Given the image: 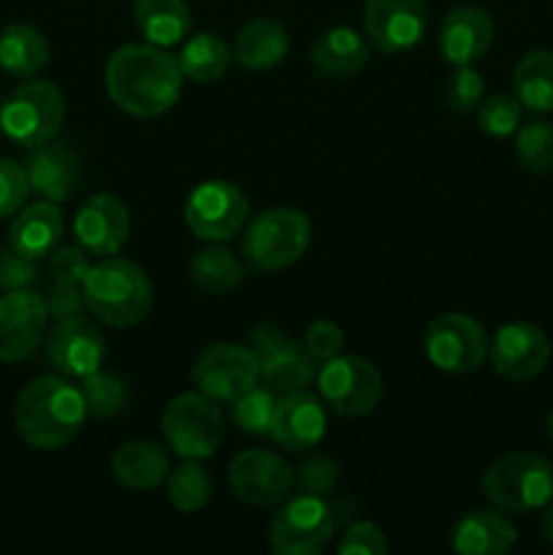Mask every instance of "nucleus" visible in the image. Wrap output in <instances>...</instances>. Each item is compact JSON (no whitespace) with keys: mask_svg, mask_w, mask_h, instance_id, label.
Here are the masks:
<instances>
[{"mask_svg":"<svg viewBox=\"0 0 553 555\" xmlns=\"http://www.w3.org/2000/svg\"><path fill=\"white\" fill-rule=\"evenodd\" d=\"M215 482L201 461H184L168 475V502L184 515L201 513L211 502Z\"/></svg>","mask_w":553,"mask_h":555,"instance_id":"33","label":"nucleus"},{"mask_svg":"<svg viewBox=\"0 0 553 555\" xmlns=\"http://www.w3.org/2000/svg\"><path fill=\"white\" fill-rule=\"evenodd\" d=\"M428 361L448 374H470L488 358V336L472 314L448 312L432 320L423 336Z\"/></svg>","mask_w":553,"mask_h":555,"instance_id":"12","label":"nucleus"},{"mask_svg":"<svg viewBox=\"0 0 553 555\" xmlns=\"http://www.w3.org/2000/svg\"><path fill=\"white\" fill-rule=\"evenodd\" d=\"M90 258H87L85 249L76 247H65V249H54L52 258H49V276H57V280H68V282H79L85 285V276L90 271Z\"/></svg>","mask_w":553,"mask_h":555,"instance_id":"45","label":"nucleus"},{"mask_svg":"<svg viewBox=\"0 0 553 555\" xmlns=\"http://www.w3.org/2000/svg\"><path fill=\"white\" fill-rule=\"evenodd\" d=\"M65 220L60 204L54 201H38V204L22 206L9 228V244H14L27 258H47L57 249L63 238Z\"/></svg>","mask_w":553,"mask_h":555,"instance_id":"22","label":"nucleus"},{"mask_svg":"<svg viewBox=\"0 0 553 555\" xmlns=\"http://www.w3.org/2000/svg\"><path fill=\"white\" fill-rule=\"evenodd\" d=\"M133 20L146 43L173 47L190 30V9L184 0H136Z\"/></svg>","mask_w":553,"mask_h":555,"instance_id":"29","label":"nucleus"},{"mask_svg":"<svg viewBox=\"0 0 553 555\" xmlns=\"http://www.w3.org/2000/svg\"><path fill=\"white\" fill-rule=\"evenodd\" d=\"M312 238V225L307 215L291 206H274L255 217L247 225L242 238L244 260L253 271L269 274V271L291 269L304 258Z\"/></svg>","mask_w":553,"mask_h":555,"instance_id":"4","label":"nucleus"},{"mask_svg":"<svg viewBox=\"0 0 553 555\" xmlns=\"http://www.w3.org/2000/svg\"><path fill=\"white\" fill-rule=\"evenodd\" d=\"M320 396L334 412L345 417H361L377 410L385 383L377 366L358 356H334L318 369Z\"/></svg>","mask_w":553,"mask_h":555,"instance_id":"8","label":"nucleus"},{"mask_svg":"<svg viewBox=\"0 0 553 555\" xmlns=\"http://www.w3.org/2000/svg\"><path fill=\"white\" fill-rule=\"evenodd\" d=\"M49 43L38 27L11 22L0 30V68L16 79H33L47 65Z\"/></svg>","mask_w":553,"mask_h":555,"instance_id":"27","label":"nucleus"},{"mask_svg":"<svg viewBox=\"0 0 553 555\" xmlns=\"http://www.w3.org/2000/svg\"><path fill=\"white\" fill-rule=\"evenodd\" d=\"M293 480L296 475L291 466L269 450H244L231 461V469H228L233 496L255 507L280 504L291 493Z\"/></svg>","mask_w":553,"mask_h":555,"instance_id":"16","label":"nucleus"},{"mask_svg":"<svg viewBox=\"0 0 553 555\" xmlns=\"http://www.w3.org/2000/svg\"><path fill=\"white\" fill-rule=\"evenodd\" d=\"M190 276L209 296H226V293L236 291L242 285L247 269L231 249L206 247L198 249L190 260Z\"/></svg>","mask_w":553,"mask_h":555,"instance_id":"32","label":"nucleus"},{"mask_svg":"<svg viewBox=\"0 0 553 555\" xmlns=\"http://www.w3.org/2000/svg\"><path fill=\"white\" fill-rule=\"evenodd\" d=\"M298 486L304 488V493H314V496H323L339 480V469H336L334 461L329 455H309L296 472Z\"/></svg>","mask_w":553,"mask_h":555,"instance_id":"42","label":"nucleus"},{"mask_svg":"<svg viewBox=\"0 0 553 555\" xmlns=\"http://www.w3.org/2000/svg\"><path fill=\"white\" fill-rule=\"evenodd\" d=\"M163 437L168 448L184 461H204L217 453L222 442V412L206 393H179L163 412Z\"/></svg>","mask_w":553,"mask_h":555,"instance_id":"7","label":"nucleus"},{"mask_svg":"<svg viewBox=\"0 0 553 555\" xmlns=\"http://www.w3.org/2000/svg\"><path fill=\"white\" fill-rule=\"evenodd\" d=\"M515 155L520 166L529 168L531 173H551L553 171V125L545 119H529L520 122L515 130Z\"/></svg>","mask_w":553,"mask_h":555,"instance_id":"34","label":"nucleus"},{"mask_svg":"<svg viewBox=\"0 0 553 555\" xmlns=\"http://www.w3.org/2000/svg\"><path fill=\"white\" fill-rule=\"evenodd\" d=\"M231 417L244 434L253 437H269L271 434V417L276 410V393L269 385H253L244 396L231 401Z\"/></svg>","mask_w":553,"mask_h":555,"instance_id":"35","label":"nucleus"},{"mask_svg":"<svg viewBox=\"0 0 553 555\" xmlns=\"http://www.w3.org/2000/svg\"><path fill=\"white\" fill-rule=\"evenodd\" d=\"M291 38L274 20H253L239 30L233 41V60L247 70H269L287 57Z\"/></svg>","mask_w":553,"mask_h":555,"instance_id":"26","label":"nucleus"},{"mask_svg":"<svg viewBox=\"0 0 553 555\" xmlns=\"http://www.w3.org/2000/svg\"><path fill=\"white\" fill-rule=\"evenodd\" d=\"M282 341H285V336H282L280 331L271 328V325H260V328L253 331V345L249 347L258 352V358H263L269 356L276 345H282Z\"/></svg>","mask_w":553,"mask_h":555,"instance_id":"46","label":"nucleus"},{"mask_svg":"<svg viewBox=\"0 0 553 555\" xmlns=\"http://www.w3.org/2000/svg\"><path fill=\"white\" fill-rule=\"evenodd\" d=\"M515 98L529 112H553V52L551 49H531L518 60L513 70Z\"/></svg>","mask_w":553,"mask_h":555,"instance_id":"30","label":"nucleus"},{"mask_svg":"<svg viewBox=\"0 0 553 555\" xmlns=\"http://www.w3.org/2000/svg\"><path fill=\"white\" fill-rule=\"evenodd\" d=\"M363 27L380 52H410L426 36L428 9L423 0H366Z\"/></svg>","mask_w":553,"mask_h":555,"instance_id":"14","label":"nucleus"},{"mask_svg":"<svg viewBox=\"0 0 553 555\" xmlns=\"http://www.w3.org/2000/svg\"><path fill=\"white\" fill-rule=\"evenodd\" d=\"M63 119L65 95L47 79H27L0 103V130L25 150L52 141Z\"/></svg>","mask_w":553,"mask_h":555,"instance_id":"6","label":"nucleus"},{"mask_svg":"<svg viewBox=\"0 0 553 555\" xmlns=\"http://www.w3.org/2000/svg\"><path fill=\"white\" fill-rule=\"evenodd\" d=\"M483 493L502 513H535L553 499V464L537 453H507L483 475Z\"/></svg>","mask_w":553,"mask_h":555,"instance_id":"5","label":"nucleus"},{"mask_svg":"<svg viewBox=\"0 0 553 555\" xmlns=\"http://www.w3.org/2000/svg\"><path fill=\"white\" fill-rule=\"evenodd\" d=\"M515 542H518L515 526L510 524L507 515L493 509L466 513L450 534V545L461 555H502L513 551Z\"/></svg>","mask_w":553,"mask_h":555,"instance_id":"23","label":"nucleus"},{"mask_svg":"<svg viewBox=\"0 0 553 555\" xmlns=\"http://www.w3.org/2000/svg\"><path fill=\"white\" fill-rule=\"evenodd\" d=\"M30 195V182H27L25 166L0 157V220L14 217L25 206Z\"/></svg>","mask_w":553,"mask_h":555,"instance_id":"40","label":"nucleus"},{"mask_svg":"<svg viewBox=\"0 0 553 555\" xmlns=\"http://www.w3.org/2000/svg\"><path fill=\"white\" fill-rule=\"evenodd\" d=\"M112 472L119 486L128 491H155L168 480V455L160 444L133 439L112 455Z\"/></svg>","mask_w":553,"mask_h":555,"instance_id":"24","label":"nucleus"},{"mask_svg":"<svg viewBox=\"0 0 553 555\" xmlns=\"http://www.w3.org/2000/svg\"><path fill=\"white\" fill-rule=\"evenodd\" d=\"M483 95H486V85H483V76L477 74L475 65H455V74L445 85V103L453 112L466 114L480 106Z\"/></svg>","mask_w":553,"mask_h":555,"instance_id":"38","label":"nucleus"},{"mask_svg":"<svg viewBox=\"0 0 553 555\" xmlns=\"http://www.w3.org/2000/svg\"><path fill=\"white\" fill-rule=\"evenodd\" d=\"M520 114H524V106H520L518 98L493 95L480 103L477 122H480L483 133L491 135V139H507L520 128Z\"/></svg>","mask_w":553,"mask_h":555,"instance_id":"37","label":"nucleus"},{"mask_svg":"<svg viewBox=\"0 0 553 555\" xmlns=\"http://www.w3.org/2000/svg\"><path fill=\"white\" fill-rule=\"evenodd\" d=\"M334 507L314 493H304L274 515L269 545L276 555H318L334 537Z\"/></svg>","mask_w":553,"mask_h":555,"instance_id":"9","label":"nucleus"},{"mask_svg":"<svg viewBox=\"0 0 553 555\" xmlns=\"http://www.w3.org/2000/svg\"><path fill=\"white\" fill-rule=\"evenodd\" d=\"M25 173L33 193L41 195L43 201L63 204L79 184L81 160L70 146L47 141L41 146H33L25 160Z\"/></svg>","mask_w":553,"mask_h":555,"instance_id":"21","label":"nucleus"},{"mask_svg":"<svg viewBox=\"0 0 553 555\" xmlns=\"http://www.w3.org/2000/svg\"><path fill=\"white\" fill-rule=\"evenodd\" d=\"M342 345H345V331L331 320H314L304 334V347L318 363L339 356Z\"/></svg>","mask_w":553,"mask_h":555,"instance_id":"43","label":"nucleus"},{"mask_svg":"<svg viewBox=\"0 0 553 555\" xmlns=\"http://www.w3.org/2000/svg\"><path fill=\"white\" fill-rule=\"evenodd\" d=\"M336 551L339 555H385L388 553V540H385L380 526L361 520V524L347 526Z\"/></svg>","mask_w":553,"mask_h":555,"instance_id":"41","label":"nucleus"},{"mask_svg":"<svg viewBox=\"0 0 553 555\" xmlns=\"http://www.w3.org/2000/svg\"><path fill=\"white\" fill-rule=\"evenodd\" d=\"M271 439L291 453L314 448L325 437V406L309 390H293L276 399L271 417Z\"/></svg>","mask_w":553,"mask_h":555,"instance_id":"19","label":"nucleus"},{"mask_svg":"<svg viewBox=\"0 0 553 555\" xmlns=\"http://www.w3.org/2000/svg\"><path fill=\"white\" fill-rule=\"evenodd\" d=\"M76 242L87 255L108 258L125 247L130 236L128 206L112 193H95L74 217Z\"/></svg>","mask_w":553,"mask_h":555,"instance_id":"18","label":"nucleus"},{"mask_svg":"<svg viewBox=\"0 0 553 555\" xmlns=\"http://www.w3.org/2000/svg\"><path fill=\"white\" fill-rule=\"evenodd\" d=\"M491 366L499 377L510 383H529L545 372L551 361V341L545 331L531 323H507L497 331L493 345L488 350Z\"/></svg>","mask_w":553,"mask_h":555,"instance_id":"17","label":"nucleus"},{"mask_svg":"<svg viewBox=\"0 0 553 555\" xmlns=\"http://www.w3.org/2000/svg\"><path fill=\"white\" fill-rule=\"evenodd\" d=\"M314 377H318V361L309 356L304 345H293L285 339L269 356L260 358V379L274 393H293V390L307 388Z\"/></svg>","mask_w":553,"mask_h":555,"instance_id":"28","label":"nucleus"},{"mask_svg":"<svg viewBox=\"0 0 553 555\" xmlns=\"http://www.w3.org/2000/svg\"><path fill=\"white\" fill-rule=\"evenodd\" d=\"M179 68H182L184 79L198 81V85H211L220 81L231 68L233 52L226 43V38L217 33H198L190 38L179 54Z\"/></svg>","mask_w":553,"mask_h":555,"instance_id":"31","label":"nucleus"},{"mask_svg":"<svg viewBox=\"0 0 553 555\" xmlns=\"http://www.w3.org/2000/svg\"><path fill=\"white\" fill-rule=\"evenodd\" d=\"M49 318L43 296L30 287L0 296V363L27 361L47 339Z\"/></svg>","mask_w":553,"mask_h":555,"instance_id":"13","label":"nucleus"},{"mask_svg":"<svg viewBox=\"0 0 553 555\" xmlns=\"http://www.w3.org/2000/svg\"><path fill=\"white\" fill-rule=\"evenodd\" d=\"M81 396L87 401V412L98 417H112L128 401V385L117 374L98 369V372L81 377Z\"/></svg>","mask_w":553,"mask_h":555,"instance_id":"36","label":"nucleus"},{"mask_svg":"<svg viewBox=\"0 0 553 555\" xmlns=\"http://www.w3.org/2000/svg\"><path fill=\"white\" fill-rule=\"evenodd\" d=\"M38 260L27 258L14 244H0V291H25L36 282Z\"/></svg>","mask_w":553,"mask_h":555,"instance_id":"39","label":"nucleus"},{"mask_svg":"<svg viewBox=\"0 0 553 555\" xmlns=\"http://www.w3.org/2000/svg\"><path fill=\"white\" fill-rule=\"evenodd\" d=\"M0 135H3V130H0Z\"/></svg>","mask_w":553,"mask_h":555,"instance_id":"49","label":"nucleus"},{"mask_svg":"<svg viewBox=\"0 0 553 555\" xmlns=\"http://www.w3.org/2000/svg\"><path fill=\"white\" fill-rule=\"evenodd\" d=\"M540 534L542 540L548 542V545L553 547V504L548 502L545 507H542V515H540Z\"/></svg>","mask_w":553,"mask_h":555,"instance_id":"47","label":"nucleus"},{"mask_svg":"<svg viewBox=\"0 0 553 555\" xmlns=\"http://www.w3.org/2000/svg\"><path fill=\"white\" fill-rule=\"evenodd\" d=\"M312 65L331 79H350L369 63V47L352 27H331L312 43Z\"/></svg>","mask_w":553,"mask_h":555,"instance_id":"25","label":"nucleus"},{"mask_svg":"<svg viewBox=\"0 0 553 555\" xmlns=\"http://www.w3.org/2000/svg\"><path fill=\"white\" fill-rule=\"evenodd\" d=\"M87 417L81 388L68 377H38L22 388L14 404L16 434L41 453L63 450L79 437Z\"/></svg>","mask_w":553,"mask_h":555,"instance_id":"2","label":"nucleus"},{"mask_svg":"<svg viewBox=\"0 0 553 555\" xmlns=\"http://www.w3.org/2000/svg\"><path fill=\"white\" fill-rule=\"evenodd\" d=\"M545 434H548V439L553 442V410H551V415H548V421H545Z\"/></svg>","mask_w":553,"mask_h":555,"instance_id":"48","label":"nucleus"},{"mask_svg":"<svg viewBox=\"0 0 553 555\" xmlns=\"http://www.w3.org/2000/svg\"><path fill=\"white\" fill-rule=\"evenodd\" d=\"M195 388L215 401H236L260 379V358L253 347L220 341L195 358L190 369Z\"/></svg>","mask_w":553,"mask_h":555,"instance_id":"11","label":"nucleus"},{"mask_svg":"<svg viewBox=\"0 0 553 555\" xmlns=\"http://www.w3.org/2000/svg\"><path fill=\"white\" fill-rule=\"evenodd\" d=\"M247 195L226 179L201 182L184 201V222L198 238L211 244L228 242L247 225Z\"/></svg>","mask_w":553,"mask_h":555,"instance_id":"10","label":"nucleus"},{"mask_svg":"<svg viewBox=\"0 0 553 555\" xmlns=\"http://www.w3.org/2000/svg\"><path fill=\"white\" fill-rule=\"evenodd\" d=\"M493 41V22L477 5H459L448 11L439 25V52L453 65H475L486 57Z\"/></svg>","mask_w":553,"mask_h":555,"instance_id":"20","label":"nucleus"},{"mask_svg":"<svg viewBox=\"0 0 553 555\" xmlns=\"http://www.w3.org/2000/svg\"><path fill=\"white\" fill-rule=\"evenodd\" d=\"M106 90L114 106L133 117H160L182 95L179 60L155 43H125L106 63Z\"/></svg>","mask_w":553,"mask_h":555,"instance_id":"1","label":"nucleus"},{"mask_svg":"<svg viewBox=\"0 0 553 555\" xmlns=\"http://www.w3.org/2000/svg\"><path fill=\"white\" fill-rule=\"evenodd\" d=\"M85 307L112 328H130L152 309V282L139 263L128 258H103L85 276Z\"/></svg>","mask_w":553,"mask_h":555,"instance_id":"3","label":"nucleus"},{"mask_svg":"<svg viewBox=\"0 0 553 555\" xmlns=\"http://www.w3.org/2000/svg\"><path fill=\"white\" fill-rule=\"evenodd\" d=\"M106 358V339L90 320L79 314L57 318L47 336V361L63 377L81 379L98 372Z\"/></svg>","mask_w":553,"mask_h":555,"instance_id":"15","label":"nucleus"},{"mask_svg":"<svg viewBox=\"0 0 553 555\" xmlns=\"http://www.w3.org/2000/svg\"><path fill=\"white\" fill-rule=\"evenodd\" d=\"M43 301H47V309L52 318H68V314H79L81 304H85V293H81L79 282L49 276Z\"/></svg>","mask_w":553,"mask_h":555,"instance_id":"44","label":"nucleus"}]
</instances>
